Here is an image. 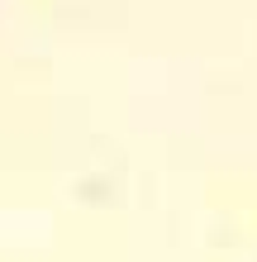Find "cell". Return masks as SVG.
<instances>
[]
</instances>
